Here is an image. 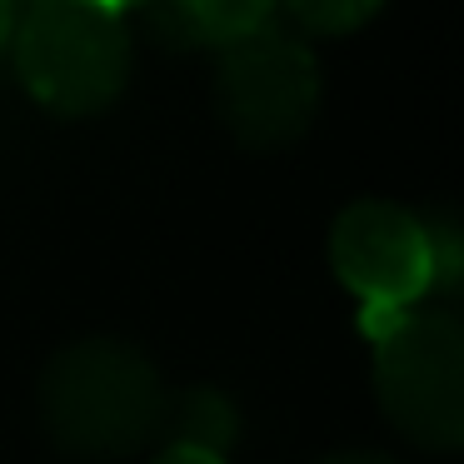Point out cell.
Segmentation results:
<instances>
[{
	"label": "cell",
	"instance_id": "obj_10",
	"mask_svg": "<svg viewBox=\"0 0 464 464\" xmlns=\"http://www.w3.org/2000/svg\"><path fill=\"white\" fill-rule=\"evenodd\" d=\"M15 21H21V0H0V45L11 41Z\"/></svg>",
	"mask_w": 464,
	"mask_h": 464
},
{
	"label": "cell",
	"instance_id": "obj_5",
	"mask_svg": "<svg viewBox=\"0 0 464 464\" xmlns=\"http://www.w3.org/2000/svg\"><path fill=\"white\" fill-rule=\"evenodd\" d=\"M330 265L344 290L364 304V320L404 314L440 290L430 225L390 200H360L334 220Z\"/></svg>",
	"mask_w": 464,
	"mask_h": 464
},
{
	"label": "cell",
	"instance_id": "obj_9",
	"mask_svg": "<svg viewBox=\"0 0 464 464\" xmlns=\"http://www.w3.org/2000/svg\"><path fill=\"white\" fill-rule=\"evenodd\" d=\"M155 464H225V454H210V450H190V444H170Z\"/></svg>",
	"mask_w": 464,
	"mask_h": 464
},
{
	"label": "cell",
	"instance_id": "obj_1",
	"mask_svg": "<svg viewBox=\"0 0 464 464\" xmlns=\"http://www.w3.org/2000/svg\"><path fill=\"white\" fill-rule=\"evenodd\" d=\"M51 440L81 459H121L160 434V370L125 340H85L51 360L41 380Z\"/></svg>",
	"mask_w": 464,
	"mask_h": 464
},
{
	"label": "cell",
	"instance_id": "obj_8",
	"mask_svg": "<svg viewBox=\"0 0 464 464\" xmlns=\"http://www.w3.org/2000/svg\"><path fill=\"white\" fill-rule=\"evenodd\" d=\"M285 11L314 35H344V31H360L384 0H280Z\"/></svg>",
	"mask_w": 464,
	"mask_h": 464
},
{
	"label": "cell",
	"instance_id": "obj_12",
	"mask_svg": "<svg viewBox=\"0 0 464 464\" xmlns=\"http://www.w3.org/2000/svg\"><path fill=\"white\" fill-rule=\"evenodd\" d=\"M105 5H115V11H145V5H150V0H105Z\"/></svg>",
	"mask_w": 464,
	"mask_h": 464
},
{
	"label": "cell",
	"instance_id": "obj_2",
	"mask_svg": "<svg viewBox=\"0 0 464 464\" xmlns=\"http://www.w3.org/2000/svg\"><path fill=\"white\" fill-rule=\"evenodd\" d=\"M25 91L51 115H95L130 81V25L105 0H31L21 21Z\"/></svg>",
	"mask_w": 464,
	"mask_h": 464
},
{
	"label": "cell",
	"instance_id": "obj_13",
	"mask_svg": "<svg viewBox=\"0 0 464 464\" xmlns=\"http://www.w3.org/2000/svg\"><path fill=\"white\" fill-rule=\"evenodd\" d=\"M21 5H31V0H21Z\"/></svg>",
	"mask_w": 464,
	"mask_h": 464
},
{
	"label": "cell",
	"instance_id": "obj_4",
	"mask_svg": "<svg viewBox=\"0 0 464 464\" xmlns=\"http://www.w3.org/2000/svg\"><path fill=\"white\" fill-rule=\"evenodd\" d=\"M220 121L245 150H280L295 145L320 105V71L314 55L295 35L255 31L230 45L215 81Z\"/></svg>",
	"mask_w": 464,
	"mask_h": 464
},
{
	"label": "cell",
	"instance_id": "obj_11",
	"mask_svg": "<svg viewBox=\"0 0 464 464\" xmlns=\"http://www.w3.org/2000/svg\"><path fill=\"white\" fill-rule=\"evenodd\" d=\"M324 464H394V459H384V454H334Z\"/></svg>",
	"mask_w": 464,
	"mask_h": 464
},
{
	"label": "cell",
	"instance_id": "obj_7",
	"mask_svg": "<svg viewBox=\"0 0 464 464\" xmlns=\"http://www.w3.org/2000/svg\"><path fill=\"white\" fill-rule=\"evenodd\" d=\"M195 35L215 45H235L255 31H270V15L280 0H180Z\"/></svg>",
	"mask_w": 464,
	"mask_h": 464
},
{
	"label": "cell",
	"instance_id": "obj_3",
	"mask_svg": "<svg viewBox=\"0 0 464 464\" xmlns=\"http://www.w3.org/2000/svg\"><path fill=\"white\" fill-rule=\"evenodd\" d=\"M374 390L404 440L459 450L464 440V330L450 310H404L370 324Z\"/></svg>",
	"mask_w": 464,
	"mask_h": 464
},
{
	"label": "cell",
	"instance_id": "obj_6",
	"mask_svg": "<svg viewBox=\"0 0 464 464\" xmlns=\"http://www.w3.org/2000/svg\"><path fill=\"white\" fill-rule=\"evenodd\" d=\"M160 434H170V444H190V450L220 454L235 440V410L220 390H190L180 400H165Z\"/></svg>",
	"mask_w": 464,
	"mask_h": 464
}]
</instances>
